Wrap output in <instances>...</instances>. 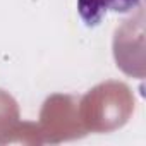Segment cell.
Segmentation results:
<instances>
[{
	"instance_id": "cell-1",
	"label": "cell",
	"mask_w": 146,
	"mask_h": 146,
	"mask_svg": "<svg viewBox=\"0 0 146 146\" xmlns=\"http://www.w3.org/2000/svg\"><path fill=\"white\" fill-rule=\"evenodd\" d=\"M141 0H78V12L84 26L95 28L108 12L127 14L137 9Z\"/></svg>"
}]
</instances>
